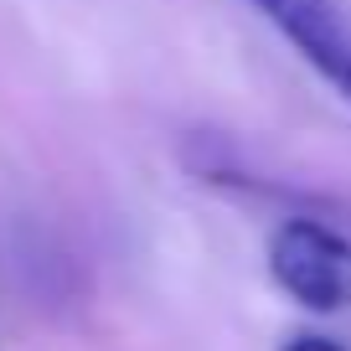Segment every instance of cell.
Returning <instances> with one entry per match:
<instances>
[{
	"mask_svg": "<svg viewBox=\"0 0 351 351\" xmlns=\"http://www.w3.org/2000/svg\"><path fill=\"white\" fill-rule=\"evenodd\" d=\"M279 32L295 42V52L351 104V32L330 0H253Z\"/></svg>",
	"mask_w": 351,
	"mask_h": 351,
	"instance_id": "cell-2",
	"label": "cell"
},
{
	"mask_svg": "<svg viewBox=\"0 0 351 351\" xmlns=\"http://www.w3.org/2000/svg\"><path fill=\"white\" fill-rule=\"evenodd\" d=\"M285 351H346V346L330 341V336H315V330H300V336L285 341Z\"/></svg>",
	"mask_w": 351,
	"mask_h": 351,
	"instance_id": "cell-3",
	"label": "cell"
},
{
	"mask_svg": "<svg viewBox=\"0 0 351 351\" xmlns=\"http://www.w3.org/2000/svg\"><path fill=\"white\" fill-rule=\"evenodd\" d=\"M269 274L305 310H320V315L351 310V243L315 217H289L274 228Z\"/></svg>",
	"mask_w": 351,
	"mask_h": 351,
	"instance_id": "cell-1",
	"label": "cell"
}]
</instances>
